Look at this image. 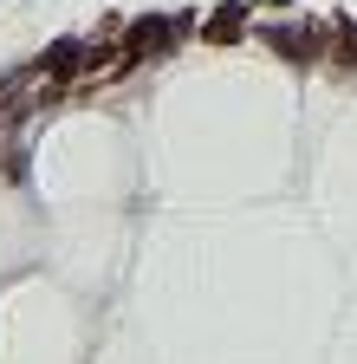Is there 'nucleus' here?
<instances>
[{
	"instance_id": "nucleus-1",
	"label": "nucleus",
	"mask_w": 357,
	"mask_h": 364,
	"mask_svg": "<svg viewBox=\"0 0 357 364\" xmlns=\"http://www.w3.org/2000/svg\"><path fill=\"white\" fill-rule=\"evenodd\" d=\"M169 33H175V26L150 14V20H137V26L123 33V53H130V59H163V53H169Z\"/></svg>"
},
{
	"instance_id": "nucleus-2",
	"label": "nucleus",
	"mask_w": 357,
	"mask_h": 364,
	"mask_svg": "<svg viewBox=\"0 0 357 364\" xmlns=\"http://www.w3.org/2000/svg\"><path fill=\"white\" fill-rule=\"evenodd\" d=\"M46 78V65H20V72H7L0 78V117H13V111H26V91Z\"/></svg>"
},
{
	"instance_id": "nucleus-3",
	"label": "nucleus",
	"mask_w": 357,
	"mask_h": 364,
	"mask_svg": "<svg viewBox=\"0 0 357 364\" xmlns=\"http://www.w3.org/2000/svg\"><path fill=\"white\" fill-rule=\"evenodd\" d=\"M266 46H280L286 59H319V26H280L266 33Z\"/></svg>"
},
{
	"instance_id": "nucleus-4",
	"label": "nucleus",
	"mask_w": 357,
	"mask_h": 364,
	"mask_svg": "<svg viewBox=\"0 0 357 364\" xmlns=\"http://www.w3.org/2000/svg\"><path fill=\"white\" fill-rule=\"evenodd\" d=\"M241 26H247V0H228V7L208 20V39H214V46H234V39H241Z\"/></svg>"
},
{
	"instance_id": "nucleus-5",
	"label": "nucleus",
	"mask_w": 357,
	"mask_h": 364,
	"mask_svg": "<svg viewBox=\"0 0 357 364\" xmlns=\"http://www.w3.org/2000/svg\"><path fill=\"white\" fill-rule=\"evenodd\" d=\"M78 65H84V46L78 39H59L53 53H46V78H72Z\"/></svg>"
},
{
	"instance_id": "nucleus-6",
	"label": "nucleus",
	"mask_w": 357,
	"mask_h": 364,
	"mask_svg": "<svg viewBox=\"0 0 357 364\" xmlns=\"http://www.w3.org/2000/svg\"><path fill=\"white\" fill-rule=\"evenodd\" d=\"M338 39H344V59H357V20H344V26H338Z\"/></svg>"
}]
</instances>
